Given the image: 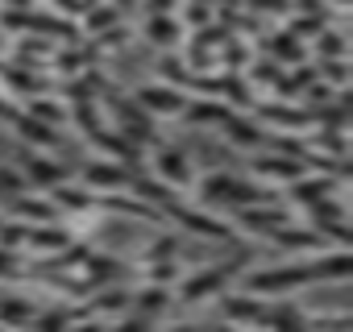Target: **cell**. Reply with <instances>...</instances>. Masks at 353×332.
<instances>
[{
	"instance_id": "1",
	"label": "cell",
	"mask_w": 353,
	"mask_h": 332,
	"mask_svg": "<svg viewBox=\"0 0 353 332\" xmlns=\"http://www.w3.org/2000/svg\"><path fill=\"white\" fill-rule=\"evenodd\" d=\"M196 196L204 208H241V204H258V200H270L266 187L241 179V175H229V171H212L196 183Z\"/></svg>"
},
{
	"instance_id": "2",
	"label": "cell",
	"mask_w": 353,
	"mask_h": 332,
	"mask_svg": "<svg viewBox=\"0 0 353 332\" xmlns=\"http://www.w3.org/2000/svg\"><path fill=\"white\" fill-rule=\"evenodd\" d=\"M307 282H316V274H312V266H307V262L270 266V270H258V274H250V278H245L250 295H262V299H274V295L299 291V287H307Z\"/></svg>"
},
{
	"instance_id": "3",
	"label": "cell",
	"mask_w": 353,
	"mask_h": 332,
	"mask_svg": "<svg viewBox=\"0 0 353 332\" xmlns=\"http://www.w3.org/2000/svg\"><path fill=\"white\" fill-rule=\"evenodd\" d=\"M241 274V262H216V266H208V270H196V274H188V278H174L179 282V299L174 303H204V299H212L229 278H237Z\"/></svg>"
},
{
	"instance_id": "4",
	"label": "cell",
	"mask_w": 353,
	"mask_h": 332,
	"mask_svg": "<svg viewBox=\"0 0 353 332\" xmlns=\"http://www.w3.org/2000/svg\"><path fill=\"white\" fill-rule=\"evenodd\" d=\"M17 175H21V183L42 187V191H50L54 183L71 179L63 166L50 158V149H34V145H26V149H21V158H17Z\"/></svg>"
},
{
	"instance_id": "5",
	"label": "cell",
	"mask_w": 353,
	"mask_h": 332,
	"mask_svg": "<svg viewBox=\"0 0 353 332\" xmlns=\"http://www.w3.org/2000/svg\"><path fill=\"white\" fill-rule=\"evenodd\" d=\"M299 175H307V158H299V154L287 158V149H274V154H258L254 158V179H262V183L287 187Z\"/></svg>"
},
{
	"instance_id": "6",
	"label": "cell",
	"mask_w": 353,
	"mask_h": 332,
	"mask_svg": "<svg viewBox=\"0 0 353 332\" xmlns=\"http://www.w3.org/2000/svg\"><path fill=\"white\" fill-rule=\"evenodd\" d=\"M79 183L88 191H96V196H112V191L129 187L133 179H129L125 166H121V158H92L83 171H79Z\"/></svg>"
},
{
	"instance_id": "7",
	"label": "cell",
	"mask_w": 353,
	"mask_h": 332,
	"mask_svg": "<svg viewBox=\"0 0 353 332\" xmlns=\"http://www.w3.org/2000/svg\"><path fill=\"white\" fill-rule=\"evenodd\" d=\"M133 104L141 112H150V116H179L183 104H188V96L179 87H170V83H141L133 92Z\"/></svg>"
},
{
	"instance_id": "8",
	"label": "cell",
	"mask_w": 353,
	"mask_h": 332,
	"mask_svg": "<svg viewBox=\"0 0 353 332\" xmlns=\"http://www.w3.org/2000/svg\"><path fill=\"white\" fill-rule=\"evenodd\" d=\"M154 179L158 183H166V187H188V183H196V171H192V158L183 154V149H174V145H162L158 154H154Z\"/></svg>"
},
{
	"instance_id": "9",
	"label": "cell",
	"mask_w": 353,
	"mask_h": 332,
	"mask_svg": "<svg viewBox=\"0 0 353 332\" xmlns=\"http://www.w3.org/2000/svg\"><path fill=\"white\" fill-rule=\"evenodd\" d=\"M174 249H179V241L174 237H162L158 245H150L145 253V282H162V287H174V278H179V262H174Z\"/></svg>"
},
{
	"instance_id": "10",
	"label": "cell",
	"mask_w": 353,
	"mask_h": 332,
	"mask_svg": "<svg viewBox=\"0 0 353 332\" xmlns=\"http://www.w3.org/2000/svg\"><path fill=\"white\" fill-rule=\"evenodd\" d=\"M46 196H50V204H54V208H63V212H92V208H96V200H100L96 191H88L83 183H71V179L54 183Z\"/></svg>"
},
{
	"instance_id": "11",
	"label": "cell",
	"mask_w": 353,
	"mask_h": 332,
	"mask_svg": "<svg viewBox=\"0 0 353 332\" xmlns=\"http://www.w3.org/2000/svg\"><path fill=\"white\" fill-rule=\"evenodd\" d=\"M225 320H229V324H262V320H266V299L225 295Z\"/></svg>"
},
{
	"instance_id": "12",
	"label": "cell",
	"mask_w": 353,
	"mask_h": 332,
	"mask_svg": "<svg viewBox=\"0 0 353 332\" xmlns=\"http://www.w3.org/2000/svg\"><path fill=\"white\" fill-rule=\"evenodd\" d=\"M221 125H225V137H229L233 145H241V149L262 145V125H258V121H250V116H233V112H229Z\"/></svg>"
},
{
	"instance_id": "13",
	"label": "cell",
	"mask_w": 353,
	"mask_h": 332,
	"mask_svg": "<svg viewBox=\"0 0 353 332\" xmlns=\"http://www.w3.org/2000/svg\"><path fill=\"white\" fill-rule=\"evenodd\" d=\"M145 38H150L158 50H170L174 42H179V21H174L170 13H150V17H145Z\"/></svg>"
},
{
	"instance_id": "14",
	"label": "cell",
	"mask_w": 353,
	"mask_h": 332,
	"mask_svg": "<svg viewBox=\"0 0 353 332\" xmlns=\"http://www.w3.org/2000/svg\"><path fill=\"white\" fill-rule=\"evenodd\" d=\"M34 303H21V299H0V324H30L34 320Z\"/></svg>"
},
{
	"instance_id": "15",
	"label": "cell",
	"mask_w": 353,
	"mask_h": 332,
	"mask_svg": "<svg viewBox=\"0 0 353 332\" xmlns=\"http://www.w3.org/2000/svg\"><path fill=\"white\" fill-rule=\"evenodd\" d=\"M13 274H21V258H17V249L0 245V278H13Z\"/></svg>"
},
{
	"instance_id": "16",
	"label": "cell",
	"mask_w": 353,
	"mask_h": 332,
	"mask_svg": "<svg viewBox=\"0 0 353 332\" xmlns=\"http://www.w3.org/2000/svg\"><path fill=\"white\" fill-rule=\"evenodd\" d=\"M0 100H5V96H0ZM0 116H9V104H0Z\"/></svg>"
}]
</instances>
